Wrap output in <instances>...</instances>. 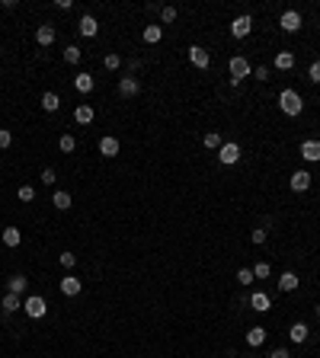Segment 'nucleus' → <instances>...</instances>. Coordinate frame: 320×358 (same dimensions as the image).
<instances>
[{
  "label": "nucleus",
  "instance_id": "nucleus-32",
  "mask_svg": "<svg viewBox=\"0 0 320 358\" xmlns=\"http://www.w3.org/2000/svg\"><path fill=\"white\" fill-rule=\"evenodd\" d=\"M64 61L67 64H77L80 61V48H77V45H67V48H64Z\"/></svg>",
  "mask_w": 320,
  "mask_h": 358
},
{
  "label": "nucleus",
  "instance_id": "nucleus-6",
  "mask_svg": "<svg viewBox=\"0 0 320 358\" xmlns=\"http://www.w3.org/2000/svg\"><path fill=\"white\" fill-rule=\"evenodd\" d=\"M189 61H192V67H199V70H205L208 64H211V55L202 48V45H189Z\"/></svg>",
  "mask_w": 320,
  "mask_h": 358
},
{
  "label": "nucleus",
  "instance_id": "nucleus-40",
  "mask_svg": "<svg viewBox=\"0 0 320 358\" xmlns=\"http://www.w3.org/2000/svg\"><path fill=\"white\" fill-rule=\"evenodd\" d=\"M10 144H13V135L7 128H0V147H10Z\"/></svg>",
  "mask_w": 320,
  "mask_h": 358
},
{
  "label": "nucleus",
  "instance_id": "nucleus-13",
  "mask_svg": "<svg viewBox=\"0 0 320 358\" xmlns=\"http://www.w3.org/2000/svg\"><path fill=\"white\" fill-rule=\"evenodd\" d=\"M118 138H112V135H106V138H100V154L103 157H118Z\"/></svg>",
  "mask_w": 320,
  "mask_h": 358
},
{
  "label": "nucleus",
  "instance_id": "nucleus-20",
  "mask_svg": "<svg viewBox=\"0 0 320 358\" xmlns=\"http://www.w3.org/2000/svg\"><path fill=\"white\" fill-rule=\"evenodd\" d=\"M26 285H29V278H26V275H13V278L7 282V291H10V294H19V297H22V291H26Z\"/></svg>",
  "mask_w": 320,
  "mask_h": 358
},
{
  "label": "nucleus",
  "instance_id": "nucleus-4",
  "mask_svg": "<svg viewBox=\"0 0 320 358\" xmlns=\"http://www.w3.org/2000/svg\"><path fill=\"white\" fill-rule=\"evenodd\" d=\"M311 183H314V176L307 173V170H294V173H291V179H288L291 192H307V189H311Z\"/></svg>",
  "mask_w": 320,
  "mask_h": 358
},
{
  "label": "nucleus",
  "instance_id": "nucleus-16",
  "mask_svg": "<svg viewBox=\"0 0 320 358\" xmlns=\"http://www.w3.org/2000/svg\"><path fill=\"white\" fill-rule=\"evenodd\" d=\"M35 42H39L42 48H48V45L55 42V26H48V22H45V26H39V29H35Z\"/></svg>",
  "mask_w": 320,
  "mask_h": 358
},
{
  "label": "nucleus",
  "instance_id": "nucleus-1",
  "mask_svg": "<svg viewBox=\"0 0 320 358\" xmlns=\"http://www.w3.org/2000/svg\"><path fill=\"white\" fill-rule=\"evenodd\" d=\"M279 109L285 112L288 118L301 115V109H304V99H301V93H298V90H282V93H279Z\"/></svg>",
  "mask_w": 320,
  "mask_h": 358
},
{
  "label": "nucleus",
  "instance_id": "nucleus-28",
  "mask_svg": "<svg viewBox=\"0 0 320 358\" xmlns=\"http://www.w3.org/2000/svg\"><path fill=\"white\" fill-rule=\"evenodd\" d=\"M0 237H4V243H7L10 249H13V246H19V240H22V234H19L16 227H7L4 234H0Z\"/></svg>",
  "mask_w": 320,
  "mask_h": 358
},
{
  "label": "nucleus",
  "instance_id": "nucleus-27",
  "mask_svg": "<svg viewBox=\"0 0 320 358\" xmlns=\"http://www.w3.org/2000/svg\"><path fill=\"white\" fill-rule=\"evenodd\" d=\"M202 144H205L208 150H221V144H224V138L218 135V131H208V135L202 138Z\"/></svg>",
  "mask_w": 320,
  "mask_h": 358
},
{
  "label": "nucleus",
  "instance_id": "nucleus-8",
  "mask_svg": "<svg viewBox=\"0 0 320 358\" xmlns=\"http://www.w3.org/2000/svg\"><path fill=\"white\" fill-rule=\"evenodd\" d=\"M218 160H221L224 166L237 163V160H240V147H237L234 141H224V144H221V150H218Z\"/></svg>",
  "mask_w": 320,
  "mask_h": 358
},
{
  "label": "nucleus",
  "instance_id": "nucleus-3",
  "mask_svg": "<svg viewBox=\"0 0 320 358\" xmlns=\"http://www.w3.org/2000/svg\"><path fill=\"white\" fill-rule=\"evenodd\" d=\"M231 87H237V83L240 80H247L253 74V67H250V61H247V58H231Z\"/></svg>",
  "mask_w": 320,
  "mask_h": 358
},
{
  "label": "nucleus",
  "instance_id": "nucleus-12",
  "mask_svg": "<svg viewBox=\"0 0 320 358\" xmlns=\"http://www.w3.org/2000/svg\"><path fill=\"white\" fill-rule=\"evenodd\" d=\"M250 307L256 310V314H266V310H272V297L266 291H253L250 294Z\"/></svg>",
  "mask_w": 320,
  "mask_h": 358
},
{
  "label": "nucleus",
  "instance_id": "nucleus-5",
  "mask_svg": "<svg viewBox=\"0 0 320 358\" xmlns=\"http://www.w3.org/2000/svg\"><path fill=\"white\" fill-rule=\"evenodd\" d=\"M58 288H61L64 297H77L80 291H84V282H80L77 275H64L61 282H58Z\"/></svg>",
  "mask_w": 320,
  "mask_h": 358
},
{
  "label": "nucleus",
  "instance_id": "nucleus-34",
  "mask_svg": "<svg viewBox=\"0 0 320 358\" xmlns=\"http://www.w3.org/2000/svg\"><path fill=\"white\" fill-rule=\"evenodd\" d=\"M42 183H45V186H55V183H58V173L52 170V166H45V170H42Z\"/></svg>",
  "mask_w": 320,
  "mask_h": 358
},
{
  "label": "nucleus",
  "instance_id": "nucleus-15",
  "mask_svg": "<svg viewBox=\"0 0 320 358\" xmlns=\"http://www.w3.org/2000/svg\"><path fill=\"white\" fill-rule=\"evenodd\" d=\"M266 336H269V333L263 326H250V329H247V345H250V349H259V345L266 342Z\"/></svg>",
  "mask_w": 320,
  "mask_h": 358
},
{
  "label": "nucleus",
  "instance_id": "nucleus-23",
  "mask_svg": "<svg viewBox=\"0 0 320 358\" xmlns=\"http://www.w3.org/2000/svg\"><path fill=\"white\" fill-rule=\"evenodd\" d=\"M74 90L77 93H93V74H77L74 77Z\"/></svg>",
  "mask_w": 320,
  "mask_h": 358
},
{
  "label": "nucleus",
  "instance_id": "nucleus-26",
  "mask_svg": "<svg viewBox=\"0 0 320 358\" xmlns=\"http://www.w3.org/2000/svg\"><path fill=\"white\" fill-rule=\"evenodd\" d=\"M294 288H298V275H294V272H285V275H282L279 278V291H294Z\"/></svg>",
  "mask_w": 320,
  "mask_h": 358
},
{
  "label": "nucleus",
  "instance_id": "nucleus-36",
  "mask_svg": "<svg viewBox=\"0 0 320 358\" xmlns=\"http://www.w3.org/2000/svg\"><path fill=\"white\" fill-rule=\"evenodd\" d=\"M176 19V7H160V22H173Z\"/></svg>",
  "mask_w": 320,
  "mask_h": 358
},
{
  "label": "nucleus",
  "instance_id": "nucleus-14",
  "mask_svg": "<svg viewBox=\"0 0 320 358\" xmlns=\"http://www.w3.org/2000/svg\"><path fill=\"white\" fill-rule=\"evenodd\" d=\"M301 157L307 163H320V141H304V144H301Z\"/></svg>",
  "mask_w": 320,
  "mask_h": 358
},
{
  "label": "nucleus",
  "instance_id": "nucleus-25",
  "mask_svg": "<svg viewBox=\"0 0 320 358\" xmlns=\"http://www.w3.org/2000/svg\"><path fill=\"white\" fill-rule=\"evenodd\" d=\"M4 310H7V314H16V310H22V297L19 294H4Z\"/></svg>",
  "mask_w": 320,
  "mask_h": 358
},
{
  "label": "nucleus",
  "instance_id": "nucleus-33",
  "mask_svg": "<svg viewBox=\"0 0 320 358\" xmlns=\"http://www.w3.org/2000/svg\"><path fill=\"white\" fill-rule=\"evenodd\" d=\"M16 195H19V201H35V189L32 186H19Z\"/></svg>",
  "mask_w": 320,
  "mask_h": 358
},
{
  "label": "nucleus",
  "instance_id": "nucleus-30",
  "mask_svg": "<svg viewBox=\"0 0 320 358\" xmlns=\"http://www.w3.org/2000/svg\"><path fill=\"white\" fill-rule=\"evenodd\" d=\"M103 67H106V70H118V67H122V58H118L115 52H109V55L103 58Z\"/></svg>",
  "mask_w": 320,
  "mask_h": 358
},
{
  "label": "nucleus",
  "instance_id": "nucleus-7",
  "mask_svg": "<svg viewBox=\"0 0 320 358\" xmlns=\"http://www.w3.org/2000/svg\"><path fill=\"white\" fill-rule=\"evenodd\" d=\"M250 29H253V16H237L234 22H231V35L234 39H247V35H250Z\"/></svg>",
  "mask_w": 320,
  "mask_h": 358
},
{
  "label": "nucleus",
  "instance_id": "nucleus-41",
  "mask_svg": "<svg viewBox=\"0 0 320 358\" xmlns=\"http://www.w3.org/2000/svg\"><path fill=\"white\" fill-rule=\"evenodd\" d=\"M253 77H256V80H263V83H266V80H269V67H266V64H259V67L253 70Z\"/></svg>",
  "mask_w": 320,
  "mask_h": 358
},
{
  "label": "nucleus",
  "instance_id": "nucleus-17",
  "mask_svg": "<svg viewBox=\"0 0 320 358\" xmlns=\"http://www.w3.org/2000/svg\"><path fill=\"white\" fill-rule=\"evenodd\" d=\"M70 201H74V198H70V192H64V189H55L52 205H55L58 211H67V208H70Z\"/></svg>",
  "mask_w": 320,
  "mask_h": 358
},
{
  "label": "nucleus",
  "instance_id": "nucleus-2",
  "mask_svg": "<svg viewBox=\"0 0 320 358\" xmlns=\"http://www.w3.org/2000/svg\"><path fill=\"white\" fill-rule=\"evenodd\" d=\"M22 310H26V317H29V320H42L45 314H48V304H45V297H42V294H29L26 301H22Z\"/></svg>",
  "mask_w": 320,
  "mask_h": 358
},
{
  "label": "nucleus",
  "instance_id": "nucleus-22",
  "mask_svg": "<svg viewBox=\"0 0 320 358\" xmlns=\"http://www.w3.org/2000/svg\"><path fill=\"white\" fill-rule=\"evenodd\" d=\"M272 64H276V70H291V67H294V55H291V52H279Z\"/></svg>",
  "mask_w": 320,
  "mask_h": 358
},
{
  "label": "nucleus",
  "instance_id": "nucleus-24",
  "mask_svg": "<svg viewBox=\"0 0 320 358\" xmlns=\"http://www.w3.org/2000/svg\"><path fill=\"white\" fill-rule=\"evenodd\" d=\"M74 118H77V125H90L93 122V106H77V109H74Z\"/></svg>",
  "mask_w": 320,
  "mask_h": 358
},
{
  "label": "nucleus",
  "instance_id": "nucleus-21",
  "mask_svg": "<svg viewBox=\"0 0 320 358\" xmlns=\"http://www.w3.org/2000/svg\"><path fill=\"white\" fill-rule=\"evenodd\" d=\"M141 39H144L147 45H157L163 39V26H144V32H141Z\"/></svg>",
  "mask_w": 320,
  "mask_h": 358
},
{
  "label": "nucleus",
  "instance_id": "nucleus-10",
  "mask_svg": "<svg viewBox=\"0 0 320 358\" xmlns=\"http://www.w3.org/2000/svg\"><path fill=\"white\" fill-rule=\"evenodd\" d=\"M138 93H141V80L138 77H122V80H118V96H138Z\"/></svg>",
  "mask_w": 320,
  "mask_h": 358
},
{
  "label": "nucleus",
  "instance_id": "nucleus-37",
  "mask_svg": "<svg viewBox=\"0 0 320 358\" xmlns=\"http://www.w3.org/2000/svg\"><path fill=\"white\" fill-rule=\"evenodd\" d=\"M307 77H311L314 83H320V58H317V61H314L311 67H307Z\"/></svg>",
  "mask_w": 320,
  "mask_h": 358
},
{
  "label": "nucleus",
  "instance_id": "nucleus-38",
  "mask_svg": "<svg viewBox=\"0 0 320 358\" xmlns=\"http://www.w3.org/2000/svg\"><path fill=\"white\" fill-rule=\"evenodd\" d=\"M237 282H240V285H250V282H253V269H240V272H237Z\"/></svg>",
  "mask_w": 320,
  "mask_h": 358
},
{
  "label": "nucleus",
  "instance_id": "nucleus-9",
  "mask_svg": "<svg viewBox=\"0 0 320 358\" xmlns=\"http://www.w3.org/2000/svg\"><path fill=\"white\" fill-rule=\"evenodd\" d=\"M279 26L285 32H298L301 29V13H298V10H285V13L279 16Z\"/></svg>",
  "mask_w": 320,
  "mask_h": 358
},
{
  "label": "nucleus",
  "instance_id": "nucleus-35",
  "mask_svg": "<svg viewBox=\"0 0 320 358\" xmlns=\"http://www.w3.org/2000/svg\"><path fill=\"white\" fill-rule=\"evenodd\" d=\"M58 262H61L64 269H74V266H77V256H74V253H61V256H58Z\"/></svg>",
  "mask_w": 320,
  "mask_h": 358
},
{
  "label": "nucleus",
  "instance_id": "nucleus-42",
  "mask_svg": "<svg viewBox=\"0 0 320 358\" xmlns=\"http://www.w3.org/2000/svg\"><path fill=\"white\" fill-rule=\"evenodd\" d=\"M269 358H291V355H288V349H276V352H272Z\"/></svg>",
  "mask_w": 320,
  "mask_h": 358
},
{
  "label": "nucleus",
  "instance_id": "nucleus-39",
  "mask_svg": "<svg viewBox=\"0 0 320 358\" xmlns=\"http://www.w3.org/2000/svg\"><path fill=\"white\" fill-rule=\"evenodd\" d=\"M266 237H269V231H263V227H256V231L250 234V240H253V243H266Z\"/></svg>",
  "mask_w": 320,
  "mask_h": 358
},
{
  "label": "nucleus",
  "instance_id": "nucleus-31",
  "mask_svg": "<svg viewBox=\"0 0 320 358\" xmlns=\"http://www.w3.org/2000/svg\"><path fill=\"white\" fill-rule=\"evenodd\" d=\"M272 275V269H269V262H256V266H253V278H269Z\"/></svg>",
  "mask_w": 320,
  "mask_h": 358
},
{
  "label": "nucleus",
  "instance_id": "nucleus-29",
  "mask_svg": "<svg viewBox=\"0 0 320 358\" xmlns=\"http://www.w3.org/2000/svg\"><path fill=\"white\" fill-rule=\"evenodd\" d=\"M58 147H61V154H70L77 147V138L74 135H61V138H58Z\"/></svg>",
  "mask_w": 320,
  "mask_h": 358
},
{
  "label": "nucleus",
  "instance_id": "nucleus-11",
  "mask_svg": "<svg viewBox=\"0 0 320 358\" xmlns=\"http://www.w3.org/2000/svg\"><path fill=\"white\" fill-rule=\"evenodd\" d=\"M77 32H80V35H87V39H93V35L100 32V22H96V16L84 13V16H80V22H77Z\"/></svg>",
  "mask_w": 320,
  "mask_h": 358
},
{
  "label": "nucleus",
  "instance_id": "nucleus-19",
  "mask_svg": "<svg viewBox=\"0 0 320 358\" xmlns=\"http://www.w3.org/2000/svg\"><path fill=\"white\" fill-rule=\"evenodd\" d=\"M307 336H311L307 323H291V329H288V339L291 342H307Z\"/></svg>",
  "mask_w": 320,
  "mask_h": 358
},
{
  "label": "nucleus",
  "instance_id": "nucleus-43",
  "mask_svg": "<svg viewBox=\"0 0 320 358\" xmlns=\"http://www.w3.org/2000/svg\"><path fill=\"white\" fill-rule=\"evenodd\" d=\"M317 320H320V304H317Z\"/></svg>",
  "mask_w": 320,
  "mask_h": 358
},
{
  "label": "nucleus",
  "instance_id": "nucleus-18",
  "mask_svg": "<svg viewBox=\"0 0 320 358\" xmlns=\"http://www.w3.org/2000/svg\"><path fill=\"white\" fill-rule=\"evenodd\" d=\"M42 109L45 112H58V109H61V96H58V93H42Z\"/></svg>",
  "mask_w": 320,
  "mask_h": 358
}]
</instances>
